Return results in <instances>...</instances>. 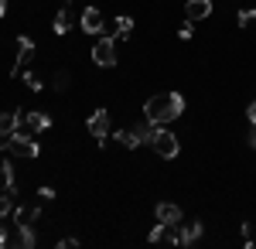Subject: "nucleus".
Instances as JSON below:
<instances>
[{
    "mask_svg": "<svg viewBox=\"0 0 256 249\" xmlns=\"http://www.w3.org/2000/svg\"><path fill=\"white\" fill-rule=\"evenodd\" d=\"M184 113V96L181 92H164V96H150L144 106V116L150 123H174Z\"/></svg>",
    "mask_w": 256,
    "mask_h": 249,
    "instance_id": "nucleus-1",
    "label": "nucleus"
},
{
    "mask_svg": "<svg viewBox=\"0 0 256 249\" xmlns=\"http://www.w3.org/2000/svg\"><path fill=\"white\" fill-rule=\"evenodd\" d=\"M154 130H158V123H137V126H130V130H120L116 134V140L123 144V147H130V150H137L140 144H147L150 136H154Z\"/></svg>",
    "mask_w": 256,
    "mask_h": 249,
    "instance_id": "nucleus-2",
    "label": "nucleus"
},
{
    "mask_svg": "<svg viewBox=\"0 0 256 249\" xmlns=\"http://www.w3.org/2000/svg\"><path fill=\"white\" fill-rule=\"evenodd\" d=\"M0 150H10V157H38V144L31 140V136H24V134H10V136H4V144H0Z\"/></svg>",
    "mask_w": 256,
    "mask_h": 249,
    "instance_id": "nucleus-3",
    "label": "nucleus"
},
{
    "mask_svg": "<svg viewBox=\"0 0 256 249\" xmlns=\"http://www.w3.org/2000/svg\"><path fill=\"white\" fill-rule=\"evenodd\" d=\"M150 147H154L164 160H174L178 150H181V147H178V136L171 134V130H160V126L154 130V136H150Z\"/></svg>",
    "mask_w": 256,
    "mask_h": 249,
    "instance_id": "nucleus-4",
    "label": "nucleus"
},
{
    "mask_svg": "<svg viewBox=\"0 0 256 249\" xmlns=\"http://www.w3.org/2000/svg\"><path fill=\"white\" fill-rule=\"evenodd\" d=\"M92 62L99 68H113L116 65V38H99L92 44Z\"/></svg>",
    "mask_w": 256,
    "mask_h": 249,
    "instance_id": "nucleus-5",
    "label": "nucleus"
},
{
    "mask_svg": "<svg viewBox=\"0 0 256 249\" xmlns=\"http://www.w3.org/2000/svg\"><path fill=\"white\" fill-rule=\"evenodd\" d=\"M86 126H89V134L96 136L99 147H106V136H110V113H106V110H96V113L89 116Z\"/></svg>",
    "mask_w": 256,
    "mask_h": 249,
    "instance_id": "nucleus-6",
    "label": "nucleus"
},
{
    "mask_svg": "<svg viewBox=\"0 0 256 249\" xmlns=\"http://www.w3.org/2000/svg\"><path fill=\"white\" fill-rule=\"evenodd\" d=\"M31 58H34V41L28 38V34H20V38H18V62H14V76H20V72L31 65Z\"/></svg>",
    "mask_w": 256,
    "mask_h": 249,
    "instance_id": "nucleus-7",
    "label": "nucleus"
},
{
    "mask_svg": "<svg viewBox=\"0 0 256 249\" xmlns=\"http://www.w3.org/2000/svg\"><path fill=\"white\" fill-rule=\"evenodd\" d=\"M147 239H150V242H171V246H181V229H178V226H164V222H158Z\"/></svg>",
    "mask_w": 256,
    "mask_h": 249,
    "instance_id": "nucleus-8",
    "label": "nucleus"
},
{
    "mask_svg": "<svg viewBox=\"0 0 256 249\" xmlns=\"http://www.w3.org/2000/svg\"><path fill=\"white\" fill-rule=\"evenodd\" d=\"M79 24H82L86 34H99V31H102V14H99L96 7H86L79 14Z\"/></svg>",
    "mask_w": 256,
    "mask_h": 249,
    "instance_id": "nucleus-9",
    "label": "nucleus"
},
{
    "mask_svg": "<svg viewBox=\"0 0 256 249\" xmlns=\"http://www.w3.org/2000/svg\"><path fill=\"white\" fill-rule=\"evenodd\" d=\"M208 14H212V0H188L184 4V18L192 20V24L195 20H205Z\"/></svg>",
    "mask_w": 256,
    "mask_h": 249,
    "instance_id": "nucleus-10",
    "label": "nucleus"
},
{
    "mask_svg": "<svg viewBox=\"0 0 256 249\" xmlns=\"http://www.w3.org/2000/svg\"><path fill=\"white\" fill-rule=\"evenodd\" d=\"M154 215H158V222H164V226H181V208H178L174 202H160L158 208H154Z\"/></svg>",
    "mask_w": 256,
    "mask_h": 249,
    "instance_id": "nucleus-11",
    "label": "nucleus"
},
{
    "mask_svg": "<svg viewBox=\"0 0 256 249\" xmlns=\"http://www.w3.org/2000/svg\"><path fill=\"white\" fill-rule=\"evenodd\" d=\"M38 242V236H34V229L31 226H18V229L10 232V246H20V249H31Z\"/></svg>",
    "mask_w": 256,
    "mask_h": 249,
    "instance_id": "nucleus-12",
    "label": "nucleus"
},
{
    "mask_svg": "<svg viewBox=\"0 0 256 249\" xmlns=\"http://www.w3.org/2000/svg\"><path fill=\"white\" fill-rule=\"evenodd\" d=\"M20 120H24L20 110H14V113H0V136L18 134V123H20Z\"/></svg>",
    "mask_w": 256,
    "mask_h": 249,
    "instance_id": "nucleus-13",
    "label": "nucleus"
},
{
    "mask_svg": "<svg viewBox=\"0 0 256 249\" xmlns=\"http://www.w3.org/2000/svg\"><path fill=\"white\" fill-rule=\"evenodd\" d=\"M52 28H55V34H68V31L76 28V14H72L68 7H65V10H58V14H55V24H52Z\"/></svg>",
    "mask_w": 256,
    "mask_h": 249,
    "instance_id": "nucleus-14",
    "label": "nucleus"
},
{
    "mask_svg": "<svg viewBox=\"0 0 256 249\" xmlns=\"http://www.w3.org/2000/svg\"><path fill=\"white\" fill-rule=\"evenodd\" d=\"M202 236H205V226H202V222H188V226L181 229V246H195Z\"/></svg>",
    "mask_w": 256,
    "mask_h": 249,
    "instance_id": "nucleus-15",
    "label": "nucleus"
},
{
    "mask_svg": "<svg viewBox=\"0 0 256 249\" xmlns=\"http://www.w3.org/2000/svg\"><path fill=\"white\" fill-rule=\"evenodd\" d=\"M0 184H4V192H10L18 198V181H14V168H10V160H0Z\"/></svg>",
    "mask_w": 256,
    "mask_h": 249,
    "instance_id": "nucleus-16",
    "label": "nucleus"
},
{
    "mask_svg": "<svg viewBox=\"0 0 256 249\" xmlns=\"http://www.w3.org/2000/svg\"><path fill=\"white\" fill-rule=\"evenodd\" d=\"M38 218V205H20L14 208V226H31Z\"/></svg>",
    "mask_w": 256,
    "mask_h": 249,
    "instance_id": "nucleus-17",
    "label": "nucleus"
},
{
    "mask_svg": "<svg viewBox=\"0 0 256 249\" xmlns=\"http://www.w3.org/2000/svg\"><path fill=\"white\" fill-rule=\"evenodd\" d=\"M24 120H28V126H31L34 134H41V130H48V126H52V116L38 113V110H34V113H24Z\"/></svg>",
    "mask_w": 256,
    "mask_h": 249,
    "instance_id": "nucleus-18",
    "label": "nucleus"
},
{
    "mask_svg": "<svg viewBox=\"0 0 256 249\" xmlns=\"http://www.w3.org/2000/svg\"><path fill=\"white\" fill-rule=\"evenodd\" d=\"M113 31H116V38H126V34L134 31V18H130V14H120L116 24H113Z\"/></svg>",
    "mask_w": 256,
    "mask_h": 249,
    "instance_id": "nucleus-19",
    "label": "nucleus"
},
{
    "mask_svg": "<svg viewBox=\"0 0 256 249\" xmlns=\"http://www.w3.org/2000/svg\"><path fill=\"white\" fill-rule=\"evenodd\" d=\"M10 208H14V194L4 192V194H0V218H4V215H10Z\"/></svg>",
    "mask_w": 256,
    "mask_h": 249,
    "instance_id": "nucleus-20",
    "label": "nucleus"
},
{
    "mask_svg": "<svg viewBox=\"0 0 256 249\" xmlns=\"http://www.w3.org/2000/svg\"><path fill=\"white\" fill-rule=\"evenodd\" d=\"M253 20H256V10H253V7H246V10H239V28H250Z\"/></svg>",
    "mask_w": 256,
    "mask_h": 249,
    "instance_id": "nucleus-21",
    "label": "nucleus"
},
{
    "mask_svg": "<svg viewBox=\"0 0 256 249\" xmlns=\"http://www.w3.org/2000/svg\"><path fill=\"white\" fill-rule=\"evenodd\" d=\"M20 76H24V82H28V86H31V89H34V92H41V86H44V82H41V78L34 76V72H28V68H24V72H20Z\"/></svg>",
    "mask_w": 256,
    "mask_h": 249,
    "instance_id": "nucleus-22",
    "label": "nucleus"
},
{
    "mask_svg": "<svg viewBox=\"0 0 256 249\" xmlns=\"http://www.w3.org/2000/svg\"><path fill=\"white\" fill-rule=\"evenodd\" d=\"M52 86H55V89H65V86H68V72H55V78H52Z\"/></svg>",
    "mask_w": 256,
    "mask_h": 249,
    "instance_id": "nucleus-23",
    "label": "nucleus"
},
{
    "mask_svg": "<svg viewBox=\"0 0 256 249\" xmlns=\"http://www.w3.org/2000/svg\"><path fill=\"white\" fill-rule=\"evenodd\" d=\"M178 34H181V38H184V41L192 38V20H184V24H181V31H178Z\"/></svg>",
    "mask_w": 256,
    "mask_h": 249,
    "instance_id": "nucleus-24",
    "label": "nucleus"
},
{
    "mask_svg": "<svg viewBox=\"0 0 256 249\" xmlns=\"http://www.w3.org/2000/svg\"><path fill=\"white\" fill-rule=\"evenodd\" d=\"M246 116H250V123L256 126V102H250V110H246Z\"/></svg>",
    "mask_w": 256,
    "mask_h": 249,
    "instance_id": "nucleus-25",
    "label": "nucleus"
},
{
    "mask_svg": "<svg viewBox=\"0 0 256 249\" xmlns=\"http://www.w3.org/2000/svg\"><path fill=\"white\" fill-rule=\"evenodd\" d=\"M7 242H10V236H7V229H4V226H0V249L7 246Z\"/></svg>",
    "mask_w": 256,
    "mask_h": 249,
    "instance_id": "nucleus-26",
    "label": "nucleus"
},
{
    "mask_svg": "<svg viewBox=\"0 0 256 249\" xmlns=\"http://www.w3.org/2000/svg\"><path fill=\"white\" fill-rule=\"evenodd\" d=\"M250 147H253V150H256V126H253V130H250Z\"/></svg>",
    "mask_w": 256,
    "mask_h": 249,
    "instance_id": "nucleus-27",
    "label": "nucleus"
},
{
    "mask_svg": "<svg viewBox=\"0 0 256 249\" xmlns=\"http://www.w3.org/2000/svg\"><path fill=\"white\" fill-rule=\"evenodd\" d=\"M4 14H7V0H0V18H4Z\"/></svg>",
    "mask_w": 256,
    "mask_h": 249,
    "instance_id": "nucleus-28",
    "label": "nucleus"
}]
</instances>
